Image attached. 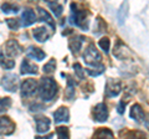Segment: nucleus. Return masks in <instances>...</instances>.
I'll return each mask as SVG.
<instances>
[{
  "instance_id": "nucleus-1",
  "label": "nucleus",
  "mask_w": 149,
  "mask_h": 139,
  "mask_svg": "<svg viewBox=\"0 0 149 139\" xmlns=\"http://www.w3.org/2000/svg\"><path fill=\"white\" fill-rule=\"evenodd\" d=\"M56 93H57V83H56L52 78H50V77L41 78L40 86H39L40 98L42 101L49 102V101L55 98Z\"/></svg>"
},
{
  "instance_id": "nucleus-2",
  "label": "nucleus",
  "mask_w": 149,
  "mask_h": 139,
  "mask_svg": "<svg viewBox=\"0 0 149 139\" xmlns=\"http://www.w3.org/2000/svg\"><path fill=\"white\" fill-rule=\"evenodd\" d=\"M70 22L74 26L81 27L82 30H87V27H88L87 11L77 9L76 4H71V17H70Z\"/></svg>"
},
{
  "instance_id": "nucleus-3",
  "label": "nucleus",
  "mask_w": 149,
  "mask_h": 139,
  "mask_svg": "<svg viewBox=\"0 0 149 139\" xmlns=\"http://www.w3.org/2000/svg\"><path fill=\"white\" fill-rule=\"evenodd\" d=\"M83 61L87 66H92V67H96V66H100L101 62H102V56L101 54L98 52V50L96 49L95 45H90L83 52Z\"/></svg>"
},
{
  "instance_id": "nucleus-4",
  "label": "nucleus",
  "mask_w": 149,
  "mask_h": 139,
  "mask_svg": "<svg viewBox=\"0 0 149 139\" xmlns=\"http://www.w3.org/2000/svg\"><path fill=\"white\" fill-rule=\"evenodd\" d=\"M17 83L19 78L15 73H6L1 78V87L9 92H15L17 90Z\"/></svg>"
},
{
  "instance_id": "nucleus-5",
  "label": "nucleus",
  "mask_w": 149,
  "mask_h": 139,
  "mask_svg": "<svg viewBox=\"0 0 149 139\" xmlns=\"http://www.w3.org/2000/svg\"><path fill=\"white\" fill-rule=\"evenodd\" d=\"M120 91H122V83L118 80H113V78H109L106 83V90L104 93L108 98H113V97H117Z\"/></svg>"
},
{
  "instance_id": "nucleus-6",
  "label": "nucleus",
  "mask_w": 149,
  "mask_h": 139,
  "mask_svg": "<svg viewBox=\"0 0 149 139\" xmlns=\"http://www.w3.org/2000/svg\"><path fill=\"white\" fill-rule=\"evenodd\" d=\"M36 87H37V83L35 80H32V78L25 80L21 85V97L22 98H27V97L36 93V91H37Z\"/></svg>"
},
{
  "instance_id": "nucleus-7",
  "label": "nucleus",
  "mask_w": 149,
  "mask_h": 139,
  "mask_svg": "<svg viewBox=\"0 0 149 139\" xmlns=\"http://www.w3.org/2000/svg\"><path fill=\"white\" fill-rule=\"evenodd\" d=\"M14 131H15L14 122L9 117L3 115L0 119V133H1V136H10L14 133Z\"/></svg>"
},
{
  "instance_id": "nucleus-8",
  "label": "nucleus",
  "mask_w": 149,
  "mask_h": 139,
  "mask_svg": "<svg viewBox=\"0 0 149 139\" xmlns=\"http://www.w3.org/2000/svg\"><path fill=\"white\" fill-rule=\"evenodd\" d=\"M108 118V111L104 103H98L93 109V119L97 122H106Z\"/></svg>"
},
{
  "instance_id": "nucleus-9",
  "label": "nucleus",
  "mask_w": 149,
  "mask_h": 139,
  "mask_svg": "<svg viewBox=\"0 0 149 139\" xmlns=\"http://www.w3.org/2000/svg\"><path fill=\"white\" fill-rule=\"evenodd\" d=\"M113 55L118 60H127L128 57L132 56V52H130L129 49L124 44H122L120 41H118L117 45H116V47H114V50H113Z\"/></svg>"
},
{
  "instance_id": "nucleus-10",
  "label": "nucleus",
  "mask_w": 149,
  "mask_h": 139,
  "mask_svg": "<svg viewBox=\"0 0 149 139\" xmlns=\"http://www.w3.org/2000/svg\"><path fill=\"white\" fill-rule=\"evenodd\" d=\"M36 122V131L37 133L42 134V133H47L50 131V126L51 122L47 117H44V115H39V117L35 118Z\"/></svg>"
},
{
  "instance_id": "nucleus-11",
  "label": "nucleus",
  "mask_w": 149,
  "mask_h": 139,
  "mask_svg": "<svg viewBox=\"0 0 149 139\" xmlns=\"http://www.w3.org/2000/svg\"><path fill=\"white\" fill-rule=\"evenodd\" d=\"M5 47H6V54L10 57H16L22 52V47L16 40H9Z\"/></svg>"
},
{
  "instance_id": "nucleus-12",
  "label": "nucleus",
  "mask_w": 149,
  "mask_h": 139,
  "mask_svg": "<svg viewBox=\"0 0 149 139\" xmlns=\"http://www.w3.org/2000/svg\"><path fill=\"white\" fill-rule=\"evenodd\" d=\"M146 114H144L142 107L139 104H134L130 108V118L134 119L138 123H146Z\"/></svg>"
},
{
  "instance_id": "nucleus-13",
  "label": "nucleus",
  "mask_w": 149,
  "mask_h": 139,
  "mask_svg": "<svg viewBox=\"0 0 149 139\" xmlns=\"http://www.w3.org/2000/svg\"><path fill=\"white\" fill-rule=\"evenodd\" d=\"M83 41H85V38H82V36H74V38L70 39L68 41V47L71 50V52L77 55L78 52L81 51L82 49V44Z\"/></svg>"
},
{
  "instance_id": "nucleus-14",
  "label": "nucleus",
  "mask_w": 149,
  "mask_h": 139,
  "mask_svg": "<svg viewBox=\"0 0 149 139\" xmlns=\"http://www.w3.org/2000/svg\"><path fill=\"white\" fill-rule=\"evenodd\" d=\"M21 21H22V26H31L34 22L36 21V15L34 10H31V9H25L24 11H22V15H21Z\"/></svg>"
},
{
  "instance_id": "nucleus-15",
  "label": "nucleus",
  "mask_w": 149,
  "mask_h": 139,
  "mask_svg": "<svg viewBox=\"0 0 149 139\" xmlns=\"http://www.w3.org/2000/svg\"><path fill=\"white\" fill-rule=\"evenodd\" d=\"M55 123H62V122H68L70 119V112L66 107H60L56 112L54 113Z\"/></svg>"
},
{
  "instance_id": "nucleus-16",
  "label": "nucleus",
  "mask_w": 149,
  "mask_h": 139,
  "mask_svg": "<svg viewBox=\"0 0 149 139\" xmlns=\"http://www.w3.org/2000/svg\"><path fill=\"white\" fill-rule=\"evenodd\" d=\"M26 55L31 58L37 60V61H42V60L46 57V54L44 52L40 47H34V46H30L26 51Z\"/></svg>"
},
{
  "instance_id": "nucleus-17",
  "label": "nucleus",
  "mask_w": 149,
  "mask_h": 139,
  "mask_svg": "<svg viewBox=\"0 0 149 139\" xmlns=\"http://www.w3.org/2000/svg\"><path fill=\"white\" fill-rule=\"evenodd\" d=\"M21 75H36L37 73V67L35 65L29 62V60H24L20 67Z\"/></svg>"
},
{
  "instance_id": "nucleus-18",
  "label": "nucleus",
  "mask_w": 149,
  "mask_h": 139,
  "mask_svg": "<svg viewBox=\"0 0 149 139\" xmlns=\"http://www.w3.org/2000/svg\"><path fill=\"white\" fill-rule=\"evenodd\" d=\"M37 11H39V15H40V21L47 24L51 29H55V21L52 19V16H51L50 14L42 8H37Z\"/></svg>"
},
{
  "instance_id": "nucleus-19",
  "label": "nucleus",
  "mask_w": 149,
  "mask_h": 139,
  "mask_svg": "<svg viewBox=\"0 0 149 139\" xmlns=\"http://www.w3.org/2000/svg\"><path fill=\"white\" fill-rule=\"evenodd\" d=\"M32 34H34L35 40L39 41V42H45V41L49 39V32L45 27H37V29L34 30Z\"/></svg>"
},
{
  "instance_id": "nucleus-20",
  "label": "nucleus",
  "mask_w": 149,
  "mask_h": 139,
  "mask_svg": "<svg viewBox=\"0 0 149 139\" xmlns=\"http://www.w3.org/2000/svg\"><path fill=\"white\" fill-rule=\"evenodd\" d=\"M65 97L70 101L73 99L74 97V81L68 76H67V87H66V91H65Z\"/></svg>"
},
{
  "instance_id": "nucleus-21",
  "label": "nucleus",
  "mask_w": 149,
  "mask_h": 139,
  "mask_svg": "<svg viewBox=\"0 0 149 139\" xmlns=\"http://www.w3.org/2000/svg\"><path fill=\"white\" fill-rule=\"evenodd\" d=\"M96 138H113V133H112L108 128H100L98 131L95 133Z\"/></svg>"
},
{
  "instance_id": "nucleus-22",
  "label": "nucleus",
  "mask_w": 149,
  "mask_h": 139,
  "mask_svg": "<svg viewBox=\"0 0 149 139\" xmlns=\"http://www.w3.org/2000/svg\"><path fill=\"white\" fill-rule=\"evenodd\" d=\"M1 10L4 14H16L19 11V9L16 5H11V4H3L1 5Z\"/></svg>"
},
{
  "instance_id": "nucleus-23",
  "label": "nucleus",
  "mask_w": 149,
  "mask_h": 139,
  "mask_svg": "<svg viewBox=\"0 0 149 139\" xmlns=\"http://www.w3.org/2000/svg\"><path fill=\"white\" fill-rule=\"evenodd\" d=\"M93 68H95V70L87 68V73H88L90 76H92V77L100 76L101 73L104 72V66H103V65H100V66H96V67H93Z\"/></svg>"
},
{
  "instance_id": "nucleus-24",
  "label": "nucleus",
  "mask_w": 149,
  "mask_h": 139,
  "mask_svg": "<svg viewBox=\"0 0 149 139\" xmlns=\"http://www.w3.org/2000/svg\"><path fill=\"white\" fill-rule=\"evenodd\" d=\"M98 45H100V47L104 51V52L107 54L109 51L111 49V41L108 38H102L100 41H98Z\"/></svg>"
},
{
  "instance_id": "nucleus-25",
  "label": "nucleus",
  "mask_w": 149,
  "mask_h": 139,
  "mask_svg": "<svg viewBox=\"0 0 149 139\" xmlns=\"http://www.w3.org/2000/svg\"><path fill=\"white\" fill-rule=\"evenodd\" d=\"M73 70H74V75H76V77L80 81H82L83 78H85V71H83V68L81 67V65L80 63H74L73 65Z\"/></svg>"
},
{
  "instance_id": "nucleus-26",
  "label": "nucleus",
  "mask_w": 149,
  "mask_h": 139,
  "mask_svg": "<svg viewBox=\"0 0 149 139\" xmlns=\"http://www.w3.org/2000/svg\"><path fill=\"white\" fill-rule=\"evenodd\" d=\"M55 67H56V61L54 58H51L50 61L44 66L42 71H44V73H52L55 71Z\"/></svg>"
},
{
  "instance_id": "nucleus-27",
  "label": "nucleus",
  "mask_w": 149,
  "mask_h": 139,
  "mask_svg": "<svg viewBox=\"0 0 149 139\" xmlns=\"http://www.w3.org/2000/svg\"><path fill=\"white\" fill-rule=\"evenodd\" d=\"M50 8H51V10H52L54 15H55L56 17L61 16V14H62V11H63L62 5H60V4H56V3H51V4H50Z\"/></svg>"
},
{
  "instance_id": "nucleus-28",
  "label": "nucleus",
  "mask_w": 149,
  "mask_h": 139,
  "mask_svg": "<svg viewBox=\"0 0 149 139\" xmlns=\"http://www.w3.org/2000/svg\"><path fill=\"white\" fill-rule=\"evenodd\" d=\"M14 66H15V61H13V60H5L4 58V54L1 52V67L4 70H11Z\"/></svg>"
},
{
  "instance_id": "nucleus-29",
  "label": "nucleus",
  "mask_w": 149,
  "mask_h": 139,
  "mask_svg": "<svg viewBox=\"0 0 149 139\" xmlns=\"http://www.w3.org/2000/svg\"><path fill=\"white\" fill-rule=\"evenodd\" d=\"M6 25L10 30H17L19 26H20V22H19L17 19H6Z\"/></svg>"
},
{
  "instance_id": "nucleus-30",
  "label": "nucleus",
  "mask_w": 149,
  "mask_h": 139,
  "mask_svg": "<svg viewBox=\"0 0 149 139\" xmlns=\"http://www.w3.org/2000/svg\"><path fill=\"white\" fill-rule=\"evenodd\" d=\"M0 104H1V112H4L5 109H9L11 107V98H9V97H3Z\"/></svg>"
},
{
  "instance_id": "nucleus-31",
  "label": "nucleus",
  "mask_w": 149,
  "mask_h": 139,
  "mask_svg": "<svg viewBox=\"0 0 149 139\" xmlns=\"http://www.w3.org/2000/svg\"><path fill=\"white\" fill-rule=\"evenodd\" d=\"M56 132H57V137H58V138H68V137H70L68 129H67L66 127H58Z\"/></svg>"
},
{
  "instance_id": "nucleus-32",
  "label": "nucleus",
  "mask_w": 149,
  "mask_h": 139,
  "mask_svg": "<svg viewBox=\"0 0 149 139\" xmlns=\"http://www.w3.org/2000/svg\"><path fill=\"white\" fill-rule=\"evenodd\" d=\"M124 107H125V103H124V102L122 101V102H119V104H118V113H120V114H122L123 112H124Z\"/></svg>"
},
{
  "instance_id": "nucleus-33",
  "label": "nucleus",
  "mask_w": 149,
  "mask_h": 139,
  "mask_svg": "<svg viewBox=\"0 0 149 139\" xmlns=\"http://www.w3.org/2000/svg\"><path fill=\"white\" fill-rule=\"evenodd\" d=\"M45 1H47L49 4H51V3H56V0H45Z\"/></svg>"
}]
</instances>
